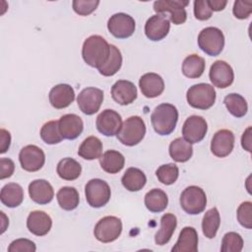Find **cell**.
<instances>
[{"instance_id": "cell-13", "label": "cell", "mask_w": 252, "mask_h": 252, "mask_svg": "<svg viewBox=\"0 0 252 252\" xmlns=\"http://www.w3.org/2000/svg\"><path fill=\"white\" fill-rule=\"evenodd\" d=\"M208 124L205 118L199 115L189 116L182 126L183 138L190 144L201 142L207 133Z\"/></svg>"}, {"instance_id": "cell-48", "label": "cell", "mask_w": 252, "mask_h": 252, "mask_svg": "<svg viewBox=\"0 0 252 252\" xmlns=\"http://www.w3.org/2000/svg\"><path fill=\"white\" fill-rule=\"evenodd\" d=\"M241 146L247 152H251V127H248L244 131L241 137Z\"/></svg>"}, {"instance_id": "cell-43", "label": "cell", "mask_w": 252, "mask_h": 252, "mask_svg": "<svg viewBox=\"0 0 252 252\" xmlns=\"http://www.w3.org/2000/svg\"><path fill=\"white\" fill-rule=\"evenodd\" d=\"M213 15V11L208 4V0L194 1V16L199 21H207Z\"/></svg>"}, {"instance_id": "cell-10", "label": "cell", "mask_w": 252, "mask_h": 252, "mask_svg": "<svg viewBox=\"0 0 252 252\" xmlns=\"http://www.w3.org/2000/svg\"><path fill=\"white\" fill-rule=\"evenodd\" d=\"M103 101V92L94 87H88L81 91L77 97L80 110L86 115L96 113Z\"/></svg>"}, {"instance_id": "cell-5", "label": "cell", "mask_w": 252, "mask_h": 252, "mask_svg": "<svg viewBox=\"0 0 252 252\" xmlns=\"http://www.w3.org/2000/svg\"><path fill=\"white\" fill-rule=\"evenodd\" d=\"M198 45L206 54L217 56L224 47V35L222 32L216 27L205 28L198 35Z\"/></svg>"}, {"instance_id": "cell-25", "label": "cell", "mask_w": 252, "mask_h": 252, "mask_svg": "<svg viewBox=\"0 0 252 252\" xmlns=\"http://www.w3.org/2000/svg\"><path fill=\"white\" fill-rule=\"evenodd\" d=\"M0 200L8 208L20 206L24 200V190L18 183H8L4 185L0 192Z\"/></svg>"}, {"instance_id": "cell-19", "label": "cell", "mask_w": 252, "mask_h": 252, "mask_svg": "<svg viewBox=\"0 0 252 252\" xmlns=\"http://www.w3.org/2000/svg\"><path fill=\"white\" fill-rule=\"evenodd\" d=\"M136 86L127 80H118L111 87V96L118 104L128 105L137 98Z\"/></svg>"}, {"instance_id": "cell-16", "label": "cell", "mask_w": 252, "mask_h": 252, "mask_svg": "<svg viewBox=\"0 0 252 252\" xmlns=\"http://www.w3.org/2000/svg\"><path fill=\"white\" fill-rule=\"evenodd\" d=\"M169 29L170 22L165 14H156L150 17L145 24L146 36L153 41L163 39L168 34Z\"/></svg>"}, {"instance_id": "cell-44", "label": "cell", "mask_w": 252, "mask_h": 252, "mask_svg": "<svg viewBox=\"0 0 252 252\" xmlns=\"http://www.w3.org/2000/svg\"><path fill=\"white\" fill-rule=\"evenodd\" d=\"M35 250V244L27 238L16 239L8 247L9 252H34Z\"/></svg>"}, {"instance_id": "cell-40", "label": "cell", "mask_w": 252, "mask_h": 252, "mask_svg": "<svg viewBox=\"0 0 252 252\" xmlns=\"http://www.w3.org/2000/svg\"><path fill=\"white\" fill-rule=\"evenodd\" d=\"M243 248V239L239 233L230 231L224 234L221 240V252H240Z\"/></svg>"}, {"instance_id": "cell-1", "label": "cell", "mask_w": 252, "mask_h": 252, "mask_svg": "<svg viewBox=\"0 0 252 252\" xmlns=\"http://www.w3.org/2000/svg\"><path fill=\"white\" fill-rule=\"evenodd\" d=\"M110 47L108 42L100 35L89 36L83 43L82 56L91 67L100 68L108 59Z\"/></svg>"}, {"instance_id": "cell-37", "label": "cell", "mask_w": 252, "mask_h": 252, "mask_svg": "<svg viewBox=\"0 0 252 252\" xmlns=\"http://www.w3.org/2000/svg\"><path fill=\"white\" fill-rule=\"evenodd\" d=\"M220 224V217L217 208H212L207 211L202 220V230L207 238H214Z\"/></svg>"}, {"instance_id": "cell-12", "label": "cell", "mask_w": 252, "mask_h": 252, "mask_svg": "<svg viewBox=\"0 0 252 252\" xmlns=\"http://www.w3.org/2000/svg\"><path fill=\"white\" fill-rule=\"evenodd\" d=\"M19 160L24 170L34 172L43 166L45 162V155L39 147L35 145H28L20 151Z\"/></svg>"}, {"instance_id": "cell-24", "label": "cell", "mask_w": 252, "mask_h": 252, "mask_svg": "<svg viewBox=\"0 0 252 252\" xmlns=\"http://www.w3.org/2000/svg\"><path fill=\"white\" fill-rule=\"evenodd\" d=\"M172 252L198 251V233L192 226H185L179 233L178 240L171 249Z\"/></svg>"}, {"instance_id": "cell-47", "label": "cell", "mask_w": 252, "mask_h": 252, "mask_svg": "<svg viewBox=\"0 0 252 252\" xmlns=\"http://www.w3.org/2000/svg\"><path fill=\"white\" fill-rule=\"evenodd\" d=\"M11 145V135L6 129L0 130V154H4L8 151Z\"/></svg>"}, {"instance_id": "cell-29", "label": "cell", "mask_w": 252, "mask_h": 252, "mask_svg": "<svg viewBox=\"0 0 252 252\" xmlns=\"http://www.w3.org/2000/svg\"><path fill=\"white\" fill-rule=\"evenodd\" d=\"M121 182L124 188L128 191L137 192L146 185L147 177L141 169L137 167H129L123 174Z\"/></svg>"}, {"instance_id": "cell-27", "label": "cell", "mask_w": 252, "mask_h": 252, "mask_svg": "<svg viewBox=\"0 0 252 252\" xmlns=\"http://www.w3.org/2000/svg\"><path fill=\"white\" fill-rule=\"evenodd\" d=\"M177 225V219L173 214H165L160 219V228L157 231L155 235V242L157 245L166 244L172 234L175 231Z\"/></svg>"}, {"instance_id": "cell-38", "label": "cell", "mask_w": 252, "mask_h": 252, "mask_svg": "<svg viewBox=\"0 0 252 252\" xmlns=\"http://www.w3.org/2000/svg\"><path fill=\"white\" fill-rule=\"evenodd\" d=\"M40 138L41 140L48 145H55L62 141V136L59 131L58 121L51 120L43 124L40 129Z\"/></svg>"}, {"instance_id": "cell-11", "label": "cell", "mask_w": 252, "mask_h": 252, "mask_svg": "<svg viewBox=\"0 0 252 252\" xmlns=\"http://www.w3.org/2000/svg\"><path fill=\"white\" fill-rule=\"evenodd\" d=\"M135 20L128 14L116 13L107 22L109 32L117 38H127L135 32Z\"/></svg>"}, {"instance_id": "cell-20", "label": "cell", "mask_w": 252, "mask_h": 252, "mask_svg": "<svg viewBox=\"0 0 252 252\" xmlns=\"http://www.w3.org/2000/svg\"><path fill=\"white\" fill-rule=\"evenodd\" d=\"M49 102L56 109L69 106L75 99L74 89L68 84L54 86L49 92Z\"/></svg>"}, {"instance_id": "cell-8", "label": "cell", "mask_w": 252, "mask_h": 252, "mask_svg": "<svg viewBox=\"0 0 252 252\" xmlns=\"http://www.w3.org/2000/svg\"><path fill=\"white\" fill-rule=\"evenodd\" d=\"M122 231V222L120 219L114 216H106L100 219L94 229V237L102 242L109 243L116 240Z\"/></svg>"}, {"instance_id": "cell-49", "label": "cell", "mask_w": 252, "mask_h": 252, "mask_svg": "<svg viewBox=\"0 0 252 252\" xmlns=\"http://www.w3.org/2000/svg\"><path fill=\"white\" fill-rule=\"evenodd\" d=\"M208 4L212 11H221L225 8L227 1L226 0H208Z\"/></svg>"}, {"instance_id": "cell-34", "label": "cell", "mask_w": 252, "mask_h": 252, "mask_svg": "<svg viewBox=\"0 0 252 252\" xmlns=\"http://www.w3.org/2000/svg\"><path fill=\"white\" fill-rule=\"evenodd\" d=\"M58 205L65 211H72L76 209L80 202V196L76 188L64 186L60 188L56 194Z\"/></svg>"}, {"instance_id": "cell-7", "label": "cell", "mask_w": 252, "mask_h": 252, "mask_svg": "<svg viewBox=\"0 0 252 252\" xmlns=\"http://www.w3.org/2000/svg\"><path fill=\"white\" fill-rule=\"evenodd\" d=\"M85 194L88 204L93 208H101L110 200L111 190L102 179H91L85 186Z\"/></svg>"}, {"instance_id": "cell-4", "label": "cell", "mask_w": 252, "mask_h": 252, "mask_svg": "<svg viewBox=\"0 0 252 252\" xmlns=\"http://www.w3.org/2000/svg\"><path fill=\"white\" fill-rule=\"evenodd\" d=\"M186 99L190 106L206 110L214 105L216 100V91L210 84H196L188 89Z\"/></svg>"}, {"instance_id": "cell-18", "label": "cell", "mask_w": 252, "mask_h": 252, "mask_svg": "<svg viewBox=\"0 0 252 252\" xmlns=\"http://www.w3.org/2000/svg\"><path fill=\"white\" fill-rule=\"evenodd\" d=\"M58 126L63 139L74 140L82 134L84 122L79 115L69 113L60 117L58 120Z\"/></svg>"}, {"instance_id": "cell-15", "label": "cell", "mask_w": 252, "mask_h": 252, "mask_svg": "<svg viewBox=\"0 0 252 252\" xmlns=\"http://www.w3.org/2000/svg\"><path fill=\"white\" fill-rule=\"evenodd\" d=\"M209 78L215 87L225 89L233 83L234 73L228 63L223 60H217L210 68Z\"/></svg>"}, {"instance_id": "cell-32", "label": "cell", "mask_w": 252, "mask_h": 252, "mask_svg": "<svg viewBox=\"0 0 252 252\" xmlns=\"http://www.w3.org/2000/svg\"><path fill=\"white\" fill-rule=\"evenodd\" d=\"M205 59L197 54L188 55L182 63V73L189 79H197L205 71Z\"/></svg>"}, {"instance_id": "cell-23", "label": "cell", "mask_w": 252, "mask_h": 252, "mask_svg": "<svg viewBox=\"0 0 252 252\" xmlns=\"http://www.w3.org/2000/svg\"><path fill=\"white\" fill-rule=\"evenodd\" d=\"M139 87L146 97L154 98L162 94L164 90V82L157 73H146L140 78Z\"/></svg>"}, {"instance_id": "cell-39", "label": "cell", "mask_w": 252, "mask_h": 252, "mask_svg": "<svg viewBox=\"0 0 252 252\" xmlns=\"http://www.w3.org/2000/svg\"><path fill=\"white\" fill-rule=\"evenodd\" d=\"M156 175L160 183L164 185H171L177 180L179 176V169L174 163L162 164L157 169Z\"/></svg>"}, {"instance_id": "cell-3", "label": "cell", "mask_w": 252, "mask_h": 252, "mask_svg": "<svg viewBox=\"0 0 252 252\" xmlns=\"http://www.w3.org/2000/svg\"><path fill=\"white\" fill-rule=\"evenodd\" d=\"M146 125L140 116H130L123 123L116 137L125 146L138 145L145 137Z\"/></svg>"}, {"instance_id": "cell-33", "label": "cell", "mask_w": 252, "mask_h": 252, "mask_svg": "<svg viewBox=\"0 0 252 252\" xmlns=\"http://www.w3.org/2000/svg\"><path fill=\"white\" fill-rule=\"evenodd\" d=\"M56 171L58 176L63 180L72 181L81 175L82 166L76 159L72 158H65L58 162Z\"/></svg>"}, {"instance_id": "cell-26", "label": "cell", "mask_w": 252, "mask_h": 252, "mask_svg": "<svg viewBox=\"0 0 252 252\" xmlns=\"http://www.w3.org/2000/svg\"><path fill=\"white\" fill-rule=\"evenodd\" d=\"M99 164L105 172L115 174L124 167L125 158L120 152L109 150L101 155L99 158Z\"/></svg>"}, {"instance_id": "cell-31", "label": "cell", "mask_w": 252, "mask_h": 252, "mask_svg": "<svg viewBox=\"0 0 252 252\" xmlns=\"http://www.w3.org/2000/svg\"><path fill=\"white\" fill-rule=\"evenodd\" d=\"M146 208L152 213H160L164 211L168 204V198L164 191L158 188L150 190L145 195Z\"/></svg>"}, {"instance_id": "cell-14", "label": "cell", "mask_w": 252, "mask_h": 252, "mask_svg": "<svg viewBox=\"0 0 252 252\" xmlns=\"http://www.w3.org/2000/svg\"><path fill=\"white\" fill-rule=\"evenodd\" d=\"M95 125L99 133L112 137L119 132L122 126V118L118 112L112 109H104L96 117Z\"/></svg>"}, {"instance_id": "cell-28", "label": "cell", "mask_w": 252, "mask_h": 252, "mask_svg": "<svg viewBox=\"0 0 252 252\" xmlns=\"http://www.w3.org/2000/svg\"><path fill=\"white\" fill-rule=\"evenodd\" d=\"M169 156L176 162L188 161L193 155L192 144L188 143L184 138H176L169 145Z\"/></svg>"}, {"instance_id": "cell-22", "label": "cell", "mask_w": 252, "mask_h": 252, "mask_svg": "<svg viewBox=\"0 0 252 252\" xmlns=\"http://www.w3.org/2000/svg\"><path fill=\"white\" fill-rule=\"evenodd\" d=\"M29 195L34 203L45 205L52 201L54 191L51 184L47 180L35 179L29 185Z\"/></svg>"}, {"instance_id": "cell-21", "label": "cell", "mask_w": 252, "mask_h": 252, "mask_svg": "<svg viewBox=\"0 0 252 252\" xmlns=\"http://www.w3.org/2000/svg\"><path fill=\"white\" fill-rule=\"evenodd\" d=\"M52 226V220L43 211H32L27 219V227L32 234L43 236L49 232Z\"/></svg>"}, {"instance_id": "cell-9", "label": "cell", "mask_w": 252, "mask_h": 252, "mask_svg": "<svg viewBox=\"0 0 252 252\" xmlns=\"http://www.w3.org/2000/svg\"><path fill=\"white\" fill-rule=\"evenodd\" d=\"M188 4V0H158L154 2V10L157 14L169 13L170 21L174 25H181L186 22L185 7Z\"/></svg>"}, {"instance_id": "cell-41", "label": "cell", "mask_w": 252, "mask_h": 252, "mask_svg": "<svg viewBox=\"0 0 252 252\" xmlns=\"http://www.w3.org/2000/svg\"><path fill=\"white\" fill-rule=\"evenodd\" d=\"M237 220L247 229L252 228V203L250 201L243 202L237 209Z\"/></svg>"}, {"instance_id": "cell-30", "label": "cell", "mask_w": 252, "mask_h": 252, "mask_svg": "<svg viewBox=\"0 0 252 252\" xmlns=\"http://www.w3.org/2000/svg\"><path fill=\"white\" fill-rule=\"evenodd\" d=\"M78 155L84 159L93 160L99 158L102 155V143L95 136L86 138L79 147Z\"/></svg>"}, {"instance_id": "cell-35", "label": "cell", "mask_w": 252, "mask_h": 252, "mask_svg": "<svg viewBox=\"0 0 252 252\" xmlns=\"http://www.w3.org/2000/svg\"><path fill=\"white\" fill-rule=\"evenodd\" d=\"M110 52L107 61L98 68L99 74L105 77H110L115 75L121 68L122 65V55L120 50L113 44H109Z\"/></svg>"}, {"instance_id": "cell-46", "label": "cell", "mask_w": 252, "mask_h": 252, "mask_svg": "<svg viewBox=\"0 0 252 252\" xmlns=\"http://www.w3.org/2000/svg\"><path fill=\"white\" fill-rule=\"evenodd\" d=\"M15 170V163L11 158H0V179L9 178L13 175Z\"/></svg>"}, {"instance_id": "cell-6", "label": "cell", "mask_w": 252, "mask_h": 252, "mask_svg": "<svg viewBox=\"0 0 252 252\" xmlns=\"http://www.w3.org/2000/svg\"><path fill=\"white\" fill-rule=\"evenodd\" d=\"M179 202L185 213L198 215L202 213L207 206V196L201 187L192 185L183 190Z\"/></svg>"}, {"instance_id": "cell-42", "label": "cell", "mask_w": 252, "mask_h": 252, "mask_svg": "<svg viewBox=\"0 0 252 252\" xmlns=\"http://www.w3.org/2000/svg\"><path fill=\"white\" fill-rule=\"evenodd\" d=\"M98 4V0H74L72 7L78 15L88 16L97 8Z\"/></svg>"}, {"instance_id": "cell-45", "label": "cell", "mask_w": 252, "mask_h": 252, "mask_svg": "<svg viewBox=\"0 0 252 252\" xmlns=\"http://www.w3.org/2000/svg\"><path fill=\"white\" fill-rule=\"evenodd\" d=\"M232 13L239 20L247 19L252 13V1L237 0L233 4Z\"/></svg>"}, {"instance_id": "cell-36", "label": "cell", "mask_w": 252, "mask_h": 252, "mask_svg": "<svg viewBox=\"0 0 252 252\" xmlns=\"http://www.w3.org/2000/svg\"><path fill=\"white\" fill-rule=\"evenodd\" d=\"M223 103L228 110V112L239 118L243 117L248 110V105L246 99L239 94H229L224 96Z\"/></svg>"}, {"instance_id": "cell-17", "label": "cell", "mask_w": 252, "mask_h": 252, "mask_svg": "<svg viewBox=\"0 0 252 252\" xmlns=\"http://www.w3.org/2000/svg\"><path fill=\"white\" fill-rule=\"evenodd\" d=\"M234 147V135L228 129H221L215 133L211 142V152L218 158L227 157Z\"/></svg>"}, {"instance_id": "cell-2", "label": "cell", "mask_w": 252, "mask_h": 252, "mask_svg": "<svg viewBox=\"0 0 252 252\" xmlns=\"http://www.w3.org/2000/svg\"><path fill=\"white\" fill-rule=\"evenodd\" d=\"M178 120V110L170 103H161L155 107L151 122L156 133L161 136L169 135L175 129Z\"/></svg>"}]
</instances>
